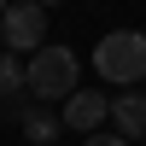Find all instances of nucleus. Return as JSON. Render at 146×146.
I'll use <instances>...</instances> for the list:
<instances>
[{
	"label": "nucleus",
	"mask_w": 146,
	"mask_h": 146,
	"mask_svg": "<svg viewBox=\"0 0 146 146\" xmlns=\"http://www.w3.org/2000/svg\"><path fill=\"white\" fill-rule=\"evenodd\" d=\"M94 70H100L111 88H140L146 82V35L140 29H111L94 47Z\"/></svg>",
	"instance_id": "1"
},
{
	"label": "nucleus",
	"mask_w": 146,
	"mask_h": 146,
	"mask_svg": "<svg viewBox=\"0 0 146 146\" xmlns=\"http://www.w3.org/2000/svg\"><path fill=\"white\" fill-rule=\"evenodd\" d=\"M76 76H82V64H76L70 47H41L29 58V100H41V105L70 100L76 94Z\"/></svg>",
	"instance_id": "2"
},
{
	"label": "nucleus",
	"mask_w": 146,
	"mask_h": 146,
	"mask_svg": "<svg viewBox=\"0 0 146 146\" xmlns=\"http://www.w3.org/2000/svg\"><path fill=\"white\" fill-rule=\"evenodd\" d=\"M0 41H6V53H41L47 47V6H35V0H23V6H6V18H0Z\"/></svg>",
	"instance_id": "3"
},
{
	"label": "nucleus",
	"mask_w": 146,
	"mask_h": 146,
	"mask_svg": "<svg viewBox=\"0 0 146 146\" xmlns=\"http://www.w3.org/2000/svg\"><path fill=\"white\" fill-rule=\"evenodd\" d=\"M111 117V100L105 94H88V88H76L64 100V129H76V135H100V123Z\"/></svg>",
	"instance_id": "4"
},
{
	"label": "nucleus",
	"mask_w": 146,
	"mask_h": 146,
	"mask_svg": "<svg viewBox=\"0 0 146 146\" xmlns=\"http://www.w3.org/2000/svg\"><path fill=\"white\" fill-rule=\"evenodd\" d=\"M111 129H117L129 146L146 140V88H129V94H117V100H111Z\"/></svg>",
	"instance_id": "5"
},
{
	"label": "nucleus",
	"mask_w": 146,
	"mask_h": 146,
	"mask_svg": "<svg viewBox=\"0 0 146 146\" xmlns=\"http://www.w3.org/2000/svg\"><path fill=\"white\" fill-rule=\"evenodd\" d=\"M12 111H18V123H23V135H29V140H53V135H58V117L47 111L41 100H18Z\"/></svg>",
	"instance_id": "6"
},
{
	"label": "nucleus",
	"mask_w": 146,
	"mask_h": 146,
	"mask_svg": "<svg viewBox=\"0 0 146 146\" xmlns=\"http://www.w3.org/2000/svg\"><path fill=\"white\" fill-rule=\"evenodd\" d=\"M23 88H29V64H23V58H12V53H0V100L18 105Z\"/></svg>",
	"instance_id": "7"
},
{
	"label": "nucleus",
	"mask_w": 146,
	"mask_h": 146,
	"mask_svg": "<svg viewBox=\"0 0 146 146\" xmlns=\"http://www.w3.org/2000/svg\"><path fill=\"white\" fill-rule=\"evenodd\" d=\"M82 146H129V140H123V135H88Z\"/></svg>",
	"instance_id": "8"
}]
</instances>
